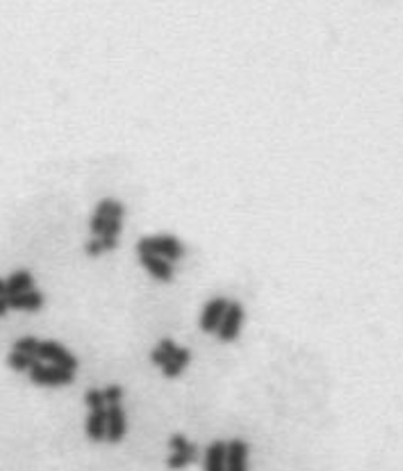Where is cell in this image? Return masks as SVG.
Instances as JSON below:
<instances>
[{"label":"cell","instance_id":"6da1fadb","mask_svg":"<svg viewBox=\"0 0 403 471\" xmlns=\"http://www.w3.org/2000/svg\"><path fill=\"white\" fill-rule=\"evenodd\" d=\"M136 248L138 254L161 256L168 262H176L185 253L182 242L173 234L146 236L138 240Z\"/></svg>","mask_w":403,"mask_h":471},{"label":"cell","instance_id":"7a4b0ae2","mask_svg":"<svg viewBox=\"0 0 403 471\" xmlns=\"http://www.w3.org/2000/svg\"><path fill=\"white\" fill-rule=\"evenodd\" d=\"M28 378L39 387H65L76 381V374L72 370L57 365H44L40 360H36L28 370Z\"/></svg>","mask_w":403,"mask_h":471},{"label":"cell","instance_id":"3957f363","mask_svg":"<svg viewBox=\"0 0 403 471\" xmlns=\"http://www.w3.org/2000/svg\"><path fill=\"white\" fill-rule=\"evenodd\" d=\"M168 446L173 454L167 458V468L172 471L183 470L199 457V448L181 433L170 436Z\"/></svg>","mask_w":403,"mask_h":471},{"label":"cell","instance_id":"277c9868","mask_svg":"<svg viewBox=\"0 0 403 471\" xmlns=\"http://www.w3.org/2000/svg\"><path fill=\"white\" fill-rule=\"evenodd\" d=\"M35 358L38 360H47L53 365L65 367L72 372H76L80 367L79 359L73 353L68 351L63 344L51 340L40 341Z\"/></svg>","mask_w":403,"mask_h":471},{"label":"cell","instance_id":"5b68a950","mask_svg":"<svg viewBox=\"0 0 403 471\" xmlns=\"http://www.w3.org/2000/svg\"><path fill=\"white\" fill-rule=\"evenodd\" d=\"M243 317H245V312L240 303L237 301L228 303L226 314L222 319L218 330L215 332L222 342H233L234 340L238 337Z\"/></svg>","mask_w":403,"mask_h":471},{"label":"cell","instance_id":"8992f818","mask_svg":"<svg viewBox=\"0 0 403 471\" xmlns=\"http://www.w3.org/2000/svg\"><path fill=\"white\" fill-rule=\"evenodd\" d=\"M124 205L120 200H115L113 208L110 210L109 218L105 224L104 231L100 234V241L103 244L104 251H114L118 248V236L122 231V221L124 216Z\"/></svg>","mask_w":403,"mask_h":471},{"label":"cell","instance_id":"52a82bcc","mask_svg":"<svg viewBox=\"0 0 403 471\" xmlns=\"http://www.w3.org/2000/svg\"><path fill=\"white\" fill-rule=\"evenodd\" d=\"M106 438L105 440L110 445H120L124 440L127 433V420L126 413L121 404L109 405L106 408Z\"/></svg>","mask_w":403,"mask_h":471},{"label":"cell","instance_id":"ba28073f","mask_svg":"<svg viewBox=\"0 0 403 471\" xmlns=\"http://www.w3.org/2000/svg\"><path fill=\"white\" fill-rule=\"evenodd\" d=\"M228 300L226 297H215L205 305L200 319V328L205 333H214L218 330L222 319L226 314Z\"/></svg>","mask_w":403,"mask_h":471},{"label":"cell","instance_id":"9c48e42d","mask_svg":"<svg viewBox=\"0 0 403 471\" xmlns=\"http://www.w3.org/2000/svg\"><path fill=\"white\" fill-rule=\"evenodd\" d=\"M249 443L242 438H233L227 442L226 471H249Z\"/></svg>","mask_w":403,"mask_h":471},{"label":"cell","instance_id":"30bf717a","mask_svg":"<svg viewBox=\"0 0 403 471\" xmlns=\"http://www.w3.org/2000/svg\"><path fill=\"white\" fill-rule=\"evenodd\" d=\"M6 297V296H4ZM9 309L18 312H40L45 304V296L39 289H30L18 295L6 297Z\"/></svg>","mask_w":403,"mask_h":471},{"label":"cell","instance_id":"8fae6325","mask_svg":"<svg viewBox=\"0 0 403 471\" xmlns=\"http://www.w3.org/2000/svg\"><path fill=\"white\" fill-rule=\"evenodd\" d=\"M140 263L145 268L147 272L153 276L155 280L161 282H170L173 280L174 269L173 265L167 259L161 256L151 255V254H138Z\"/></svg>","mask_w":403,"mask_h":471},{"label":"cell","instance_id":"7c38bea8","mask_svg":"<svg viewBox=\"0 0 403 471\" xmlns=\"http://www.w3.org/2000/svg\"><path fill=\"white\" fill-rule=\"evenodd\" d=\"M106 408L90 410L85 431L92 443H101L106 438Z\"/></svg>","mask_w":403,"mask_h":471},{"label":"cell","instance_id":"4fadbf2b","mask_svg":"<svg viewBox=\"0 0 403 471\" xmlns=\"http://www.w3.org/2000/svg\"><path fill=\"white\" fill-rule=\"evenodd\" d=\"M226 440H213L205 451L204 471H226Z\"/></svg>","mask_w":403,"mask_h":471},{"label":"cell","instance_id":"5bb4252c","mask_svg":"<svg viewBox=\"0 0 403 471\" xmlns=\"http://www.w3.org/2000/svg\"><path fill=\"white\" fill-rule=\"evenodd\" d=\"M35 278L30 271L27 269H18L12 273L6 280V297L8 296L18 295L26 291L33 289Z\"/></svg>","mask_w":403,"mask_h":471},{"label":"cell","instance_id":"9a60e30c","mask_svg":"<svg viewBox=\"0 0 403 471\" xmlns=\"http://www.w3.org/2000/svg\"><path fill=\"white\" fill-rule=\"evenodd\" d=\"M114 201L115 199L113 198H104L97 202L94 216L90 221V232L95 237H100V234L104 231L105 224L109 218L110 210L113 208Z\"/></svg>","mask_w":403,"mask_h":471},{"label":"cell","instance_id":"2e32d148","mask_svg":"<svg viewBox=\"0 0 403 471\" xmlns=\"http://www.w3.org/2000/svg\"><path fill=\"white\" fill-rule=\"evenodd\" d=\"M190 360H191L190 350L185 349V347H179L177 353L174 355V358L170 360L168 364H165L164 367H161L163 376L168 378V379L177 378L182 374L185 367L190 364Z\"/></svg>","mask_w":403,"mask_h":471},{"label":"cell","instance_id":"e0dca14e","mask_svg":"<svg viewBox=\"0 0 403 471\" xmlns=\"http://www.w3.org/2000/svg\"><path fill=\"white\" fill-rule=\"evenodd\" d=\"M36 358L33 356V355H27V353H22V352L12 351L9 352L8 356H7V364L10 369H13L15 372H18V373H24V372H27L30 370L35 361H36Z\"/></svg>","mask_w":403,"mask_h":471},{"label":"cell","instance_id":"ac0fdd59","mask_svg":"<svg viewBox=\"0 0 403 471\" xmlns=\"http://www.w3.org/2000/svg\"><path fill=\"white\" fill-rule=\"evenodd\" d=\"M39 344H40V341L35 335H24V337L18 338L16 342L13 344V351L22 352V353L35 356Z\"/></svg>","mask_w":403,"mask_h":471},{"label":"cell","instance_id":"d6986e66","mask_svg":"<svg viewBox=\"0 0 403 471\" xmlns=\"http://www.w3.org/2000/svg\"><path fill=\"white\" fill-rule=\"evenodd\" d=\"M83 401H85L86 406H88L90 410L105 408V404H106V402H105L103 391H101V390H97V388H90V390L85 392Z\"/></svg>","mask_w":403,"mask_h":471},{"label":"cell","instance_id":"ffe728a7","mask_svg":"<svg viewBox=\"0 0 403 471\" xmlns=\"http://www.w3.org/2000/svg\"><path fill=\"white\" fill-rule=\"evenodd\" d=\"M105 402L109 405H117L121 404L122 397H123V388L118 384H110L105 390H103Z\"/></svg>","mask_w":403,"mask_h":471},{"label":"cell","instance_id":"44dd1931","mask_svg":"<svg viewBox=\"0 0 403 471\" xmlns=\"http://www.w3.org/2000/svg\"><path fill=\"white\" fill-rule=\"evenodd\" d=\"M83 250H85V254L89 256V257H99L100 255L104 254V248H103V244L99 237H94L91 240L88 241L83 246Z\"/></svg>","mask_w":403,"mask_h":471},{"label":"cell","instance_id":"7402d4cb","mask_svg":"<svg viewBox=\"0 0 403 471\" xmlns=\"http://www.w3.org/2000/svg\"><path fill=\"white\" fill-rule=\"evenodd\" d=\"M8 303H7V298L4 296H0V318L7 315L8 312Z\"/></svg>","mask_w":403,"mask_h":471},{"label":"cell","instance_id":"603a6c76","mask_svg":"<svg viewBox=\"0 0 403 471\" xmlns=\"http://www.w3.org/2000/svg\"><path fill=\"white\" fill-rule=\"evenodd\" d=\"M6 295V280L0 278V296Z\"/></svg>","mask_w":403,"mask_h":471}]
</instances>
